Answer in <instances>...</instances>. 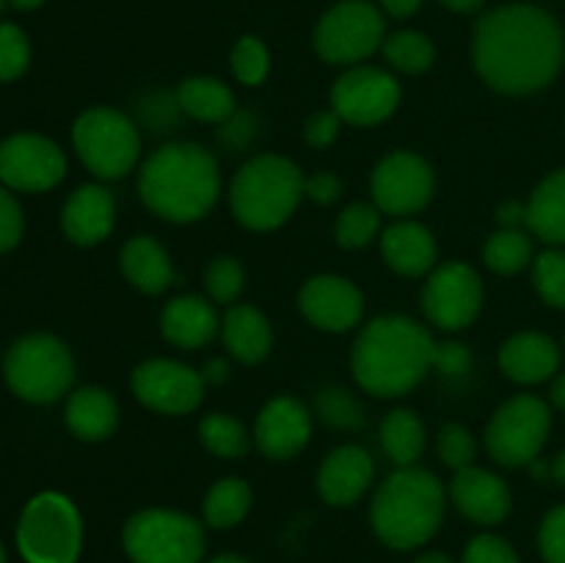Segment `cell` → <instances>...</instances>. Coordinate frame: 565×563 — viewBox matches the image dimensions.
I'll list each match as a JSON object with an SVG mask.
<instances>
[{"mask_svg": "<svg viewBox=\"0 0 565 563\" xmlns=\"http://www.w3.org/2000/svg\"><path fill=\"white\" fill-rule=\"evenodd\" d=\"M116 224V199L103 185H81L61 210L64 235L77 246H97Z\"/></svg>", "mask_w": 565, "mask_h": 563, "instance_id": "obj_21", "label": "cell"}, {"mask_svg": "<svg viewBox=\"0 0 565 563\" xmlns=\"http://www.w3.org/2000/svg\"><path fill=\"white\" fill-rule=\"evenodd\" d=\"M497 221H500L502 230H524L527 226V204L505 202L497 210Z\"/></svg>", "mask_w": 565, "mask_h": 563, "instance_id": "obj_49", "label": "cell"}, {"mask_svg": "<svg viewBox=\"0 0 565 563\" xmlns=\"http://www.w3.org/2000/svg\"><path fill=\"white\" fill-rule=\"evenodd\" d=\"M381 6H384V11L390 17H397V20H406V17H412L414 11L423 6V0H381Z\"/></svg>", "mask_w": 565, "mask_h": 563, "instance_id": "obj_51", "label": "cell"}, {"mask_svg": "<svg viewBox=\"0 0 565 563\" xmlns=\"http://www.w3.org/2000/svg\"><path fill=\"white\" fill-rule=\"evenodd\" d=\"M257 121L248 110H235L226 121H221V141L230 149H243L254 138Z\"/></svg>", "mask_w": 565, "mask_h": 563, "instance_id": "obj_48", "label": "cell"}, {"mask_svg": "<svg viewBox=\"0 0 565 563\" xmlns=\"http://www.w3.org/2000/svg\"><path fill=\"white\" fill-rule=\"evenodd\" d=\"M204 287H207L210 301L232 307L235 298L243 293V287H246V270H243L241 259L215 257L207 265V274H204Z\"/></svg>", "mask_w": 565, "mask_h": 563, "instance_id": "obj_37", "label": "cell"}, {"mask_svg": "<svg viewBox=\"0 0 565 563\" xmlns=\"http://www.w3.org/2000/svg\"><path fill=\"white\" fill-rule=\"evenodd\" d=\"M381 450L395 467H414L425 450V425L408 408H395L381 419Z\"/></svg>", "mask_w": 565, "mask_h": 563, "instance_id": "obj_30", "label": "cell"}, {"mask_svg": "<svg viewBox=\"0 0 565 563\" xmlns=\"http://www.w3.org/2000/svg\"><path fill=\"white\" fill-rule=\"evenodd\" d=\"M301 199V169L281 155H257L232 177L230 208L246 230H276L296 213Z\"/></svg>", "mask_w": 565, "mask_h": 563, "instance_id": "obj_5", "label": "cell"}, {"mask_svg": "<svg viewBox=\"0 0 565 563\" xmlns=\"http://www.w3.org/2000/svg\"><path fill=\"white\" fill-rule=\"evenodd\" d=\"M270 55L263 39L243 36L232 47V75L243 83V86H259L268 77Z\"/></svg>", "mask_w": 565, "mask_h": 563, "instance_id": "obj_38", "label": "cell"}, {"mask_svg": "<svg viewBox=\"0 0 565 563\" xmlns=\"http://www.w3.org/2000/svg\"><path fill=\"white\" fill-rule=\"evenodd\" d=\"M252 486L241 478H221L218 484L210 486V491L204 495L202 502V513H204V522L210 528H235L246 519V513L252 511Z\"/></svg>", "mask_w": 565, "mask_h": 563, "instance_id": "obj_31", "label": "cell"}, {"mask_svg": "<svg viewBox=\"0 0 565 563\" xmlns=\"http://www.w3.org/2000/svg\"><path fill=\"white\" fill-rule=\"evenodd\" d=\"M552 414L541 397L516 395L502 403L486 428V450L500 467H530L544 450Z\"/></svg>", "mask_w": 565, "mask_h": 563, "instance_id": "obj_10", "label": "cell"}, {"mask_svg": "<svg viewBox=\"0 0 565 563\" xmlns=\"http://www.w3.org/2000/svg\"><path fill=\"white\" fill-rule=\"evenodd\" d=\"M434 370H439L445 379L452 381L467 379L469 370H472V353L461 342H441V346H436Z\"/></svg>", "mask_w": 565, "mask_h": 563, "instance_id": "obj_44", "label": "cell"}, {"mask_svg": "<svg viewBox=\"0 0 565 563\" xmlns=\"http://www.w3.org/2000/svg\"><path fill=\"white\" fill-rule=\"evenodd\" d=\"M533 282L539 296L550 307L565 309V252L563 248H550L539 254L533 265Z\"/></svg>", "mask_w": 565, "mask_h": 563, "instance_id": "obj_39", "label": "cell"}, {"mask_svg": "<svg viewBox=\"0 0 565 563\" xmlns=\"http://www.w3.org/2000/svg\"><path fill=\"white\" fill-rule=\"evenodd\" d=\"M375 478V464L364 447L342 445L323 458L318 469V491L334 508L353 506L367 495Z\"/></svg>", "mask_w": 565, "mask_h": 563, "instance_id": "obj_19", "label": "cell"}, {"mask_svg": "<svg viewBox=\"0 0 565 563\" xmlns=\"http://www.w3.org/2000/svg\"><path fill=\"white\" fill-rule=\"evenodd\" d=\"M230 362L226 359H210L207 364H204L202 370H199V375H202L204 386H215V384H224L226 379H230Z\"/></svg>", "mask_w": 565, "mask_h": 563, "instance_id": "obj_50", "label": "cell"}, {"mask_svg": "<svg viewBox=\"0 0 565 563\" xmlns=\"http://www.w3.org/2000/svg\"><path fill=\"white\" fill-rule=\"evenodd\" d=\"M384 14L367 0H342L320 17L315 50L334 66H356L384 44Z\"/></svg>", "mask_w": 565, "mask_h": 563, "instance_id": "obj_11", "label": "cell"}, {"mask_svg": "<svg viewBox=\"0 0 565 563\" xmlns=\"http://www.w3.org/2000/svg\"><path fill=\"white\" fill-rule=\"evenodd\" d=\"M414 563H456L450 555H445V552H425V555H419Z\"/></svg>", "mask_w": 565, "mask_h": 563, "instance_id": "obj_55", "label": "cell"}, {"mask_svg": "<svg viewBox=\"0 0 565 563\" xmlns=\"http://www.w3.org/2000/svg\"><path fill=\"white\" fill-rule=\"evenodd\" d=\"M119 265L125 279L130 282L136 290L147 293V296H160L174 282V268H171L169 252L160 246L154 237L136 235L121 246Z\"/></svg>", "mask_w": 565, "mask_h": 563, "instance_id": "obj_26", "label": "cell"}, {"mask_svg": "<svg viewBox=\"0 0 565 563\" xmlns=\"http://www.w3.org/2000/svg\"><path fill=\"white\" fill-rule=\"evenodd\" d=\"M0 563H6V552H3V544H0Z\"/></svg>", "mask_w": 565, "mask_h": 563, "instance_id": "obj_58", "label": "cell"}, {"mask_svg": "<svg viewBox=\"0 0 565 563\" xmlns=\"http://www.w3.org/2000/svg\"><path fill=\"white\" fill-rule=\"evenodd\" d=\"M312 417L298 397L279 395L268 401L254 423V445L270 461H290L307 447Z\"/></svg>", "mask_w": 565, "mask_h": 563, "instance_id": "obj_18", "label": "cell"}, {"mask_svg": "<svg viewBox=\"0 0 565 563\" xmlns=\"http://www.w3.org/2000/svg\"><path fill=\"white\" fill-rule=\"evenodd\" d=\"M9 3L14 6V9H20V11H31V9H39L44 0H9Z\"/></svg>", "mask_w": 565, "mask_h": 563, "instance_id": "obj_56", "label": "cell"}, {"mask_svg": "<svg viewBox=\"0 0 565 563\" xmlns=\"http://www.w3.org/2000/svg\"><path fill=\"white\" fill-rule=\"evenodd\" d=\"M218 312L210 298L202 296H177L171 298L160 315V331L166 340L185 351L210 346L218 334Z\"/></svg>", "mask_w": 565, "mask_h": 563, "instance_id": "obj_23", "label": "cell"}, {"mask_svg": "<svg viewBox=\"0 0 565 563\" xmlns=\"http://www.w3.org/2000/svg\"><path fill=\"white\" fill-rule=\"evenodd\" d=\"M132 395L160 414H188L202 403L204 381L191 364L174 359H147L132 370Z\"/></svg>", "mask_w": 565, "mask_h": 563, "instance_id": "obj_16", "label": "cell"}, {"mask_svg": "<svg viewBox=\"0 0 565 563\" xmlns=\"http://www.w3.org/2000/svg\"><path fill=\"white\" fill-rule=\"evenodd\" d=\"M450 11H461V14H472L483 6V0H441Z\"/></svg>", "mask_w": 565, "mask_h": 563, "instance_id": "obj_53", "label": "cell"}, {"mask_svg": "<svg viewBox=\"0 0 565 563\" xmlns=\"http://www.w3.org/2000/svg\"><path fill=\"white\" fill-rule=\"evenodd\" d=\"M552 478H555L561 486H565V450L555 458V461H552Z\"/></svg>", "mask_w": 565, "mask_h": 563, "instance_id": "obj_54", "label": "cell"}, {"mask_svg": "<svg viewBox=\"0 0 565 563\" xmlns=\"http://www.w3.org/2000/svg\"><path fill=\"white\" fill-rule=\"evenodd\" d=\"M66 174L61 147L36 132H17L0 144V182L11 191L42 193L58 185Z\"/></svg>", "mask_w": 565, "mask_h": 563, "instance_id": "obj_14", "label": "cell"}, {"mask_svg": "<svg viewBox=\"0 0 565 563\" xmlns=\"http://www.w3.org/2000/svg\"><path fill=\"white\" fill-rule=\"evenodd\" d=\"M397 105H401V83L381 66H351L337 77L331 88V108L348 125H381L395 114Z\"/></svg>", "mask_w": 565, "mask_h": 563, "instance_id": "obj_13", "label": "cell"}, {"mask_svg": "<svg viewBox=\"0 0 565 563\" xmlns=\"http://www.w3.org/2000/svg\"><path fill=\"white\" fill-rule=\"evenodd\" d=\"M500 370L516 384H541L561 370V348L552 337L522 331L500 348Z\"/></svg>", "mask_w": 565, "mask_h": 563, "instance_id": "obj_22", "label": "cell"}, {"mask_svg": "<svg viewBox=\"0 0 565 563\" xmlns=\"http://www.w3.org/2000/svg\"><path fill=\"white\" fill-rule=\"evenodd\" d=\"M315 408H318L320 419L331 428L359 431L364 425V406L345 386H323L315 395Z\"/></svg>", "mask_w": 565, "mask_h": 563, "instance_id": "obj_36", "label": "cell"}, {"mask_svg": "<svg viewBox=\"0 0 565 563\" xmlns=\"http://www.w3.org/2000/svg\"><path fill=\"white\" fill-rule=\"evenodd\" d=\"M483 307V282L467 263H441L423 287V312L445 331H461Z\"/></svg>", "mask_w": 565, "mask_h": 563, "instance_id": "obj_12", "label": "cell"}, {"mask_svg": "<svg viewBox=\"0 0 565 563\" xmlns=\"http://www.w3.org/2000/svg\"><path fill=\"white\" fill-rule=\"evenodd\" d=\"M218 160L202 144H166L154 149L138 171L141 202L171 224H191L204 219L218 202Z\"/></svg>", "mask_w": 565, "mask_h": 563, "instance_id": "obj_3", "label": "cell"}, {"mask_svg": "<svg viewBox=\"0 0 565 563\" xmlns=\"http://www.w3.org/2000/svg\"><path fill=\"white\" fill-rule=\"evenodd\" d=\"M381 257L395 274L425 276L436 268V241L419 221H395L381 235Z\"/></svg>", "mask_w": 565, "mask_h": 563, "instance_id": "obj_24", "label": "cell"}, {"mask_svg": "<svg viewBox=\"0 0 565 563\" xmlns=\"http://www.w3.org/2000/svg\"><path fill=\"white\" fill-rule=\"evenodd\" d=\"M439 456L450 469H467L475 467L478 458V442H475L472 431L463 428L461 423H447L439 431Z\"/></svg>", "mask_w": 565, "mask_h": 563, "instance_id": "obj_41", "label": "cell"}, {"mask_svg": "<svg viewBox=\"0 0 565 563\" xmlns=\"http://www.w3.org/2000/svg\"><path fill=\"white\" fill-rule=\"evenodd\" d=\"M381 232V210L375 204L356 202L337 215L334 237L342 248H364Z\"/></svg>", "mask_w": 565, "mask_h": 563, "instance_id": "obj_35", "label": "cell"}, {"mask_svg": "<svg viewBox=\"0 0 565 563\" xmlns=\"http://www.w3.org/2000/svg\"><path fill=\"white\" fill-rule=\"evenodd\" d=\"M207 563H252V561H246V557H241V555H218Z\"/></svg>", "mask_w": 565, "mask_h": 563, "instance_id": "obj_57", "label": "cell"}, {"mask_svg": "<svg viewBox=\"0 0 565 563\" xmlns=\"http://www.w3.org/2000/svg\"><path fill=\"white\" fill-rule=\"evenodd\" d=\"M539 550L546 563H565V506L552 508L539 528Z\"/></svg>", "mask_w": 565, "mask_h": 563, "instance_id": "obj_43", "label": "cell"}, {"mask_svg": "<svg viewBox=\"0 0 565 563\" xmlns=\"http://www.w3.org/2000/svg\"><path fill=\"white\" fill-rule=\"evenodd\" d=\"M461 563H519V555L505 539L494 533H483L469 541Z\"/></svg>", "mask_w": 565, "mask_h": 563, "instance_id": "obj_42", "label": "cell"}, {"mask_svg": "<svg viewBox=\"0 0 565 563\" xmlns=\"http://www.w3.org/2000/svg\"><path fill=\"white\" fill-rule=\"evenodd\" d=\"M563 53V28L539 6H502L475 25V70L494 92H541L561 72Z\"/></svg>", "mask_w": 565, "mask_h": 563, "instance_id": "obj_1", "label": "cell"}, {"mask_svg": "<svg viewBox=\"0 0 565 563\" xmlns=\"http://www.w3.org/2000/svg\"><path fill=\"white\" fill-rule=\"evenodd\" d=\"M22 208L9 188H0V252H9L22 237Z\"/></svg>", "mask_w": 565, "mask_h": 563, "instance_id": "obj_45", "label": "cell"}, {"mask_svg": "<svg viewBox=\"0 0 565 563\" xmlns=\"http://www.w3.org/2000/svg\"><path fill=\"white\" fill-rule=\"evenodd\" d=\"M221 337L224 346L237 362L257 364L274 348V329L268 318L252 304H232L221 320Z\"/></svg>", "mask_w": 565, "mask_h": 563, "instance_id": "obj_25", "label": "cell"}, {"mask_svg": "<svg viewBox=\"0 0 565 563\" xmlns=\"http://www.w3.org/2000/svg\"><path fill=\"white\" fill-rule=\"evenodd\" d=\"M77 158L99 180H121L141 158V136L121 110L88 108L72 127Z\"/></svg>", "mask_w": 565, "mask_h": 563, "instance_id": "obj_9", "label": "cell"}, {"mask_svg": "<svg viewBox=\"0 0 565 563\" xmlns=\"http://www.w3.org/2000/svg\"><path fill=\"white\" fill-rule=\"evenodd\" d=\"M436 346L430 331L408 315H381L353 342V379L375 397L408 395L434 370Z\"/></svg>", "mask_w": 565, "mask_h": 563, "instance_id": "obj_2", "label": "cell"}, {"mask_svg": "<svg viewBox=\"0 0 565 563\" xmlns=\"http://www.w3.org/2000/svg\"><path fill=\"white\" fill-rule=\"evenodd\" d=\"M298 309L315 329L342 334V331H351L362 323L364 296L345 276L320 274L301 287Z\"/></svg>", "mask_w": 565, "mask_h": 563, "instance_id": "obj_17", "label": "cell"}, {"mask_svg": "<svg viewBox=\"0 0 565 563\" xmlns=\"http://www.w3.org/2000/svg\"><path fill=\"white\" fill-rule=\"evenodd\" d=\"M83 546V522L75 502L58 491L33 497L17 522V550L25 563H75Z\"/></svg>", "mask_w": 565, "mask_h": 563, "instance_id": "obj_7", "label": "cell"}, {"mask_svg": "<svg viewBox=\"0 0 565 563\" xmlns=\"http://www.w3.org/2000/svg\"><path fill=\"white\" fill-rule=\"evenodd\" d=\"M483 259L494 274L513 276L524 270L533 259V241L524 230H497L494 235L486 241Z\"/></svg>", "mask_w": 565, "mask_h": 563, "instance_id": "obj_32", "label": "cell"}, {"mask_svg": "<svg viewBox=\"0 0 565 563\" xmlns=\"http://www.w3.org/2000/svg\"><path fill=\"white\" fill-rule=\"evenodd\" d=\"M373 204L386 215H414L434 196V171L414 152H392L370 177Z\"/></svg>", "mask_w": 565, "mask_h": 563, "instance_id": "obj_15", "label": "cell"}, {"mask_svg": "<svg viewBox=\"0 0 565 563\" xmlns=\"http://www.w3.org/2000/svg\"><path fill=\"white\" fill-rule=\"evenodd\" d=\"M177 105H180L182 114H188L191 119L199 121H213V125H221V121L230 119L237 110L235 94L218 77L196 75L185 77V81L177 86Z\"/></svg>", "mask_w": 565, "mask_h": 563, "instance_id": "obj_29", "label": "cell"}, {"mask_svg": "<svg viewBox=\"0 0 565 563\" xmlns=\"http://www.w3.org/2000/svg\"><path fill=\"white\" fill-rule=\"evenodd\" d=\"M450 500L475 524H500L513 506L505 480L480 467L458 469L450 484Z\"/></svg>", "mask_w": 565, "mask_h": 563, "instance_id": "obj_20", "label": "cell"}, {"mask_svg": "<svg viewBox=\"0 0 565 563\" xmlns=\"http://www.w3.org/2000/svg\"><path fill=\"white\" fill-rule=\"evenodd\" d=\"M342 125H345V121L340 119V114H337L334 108L320 110V114L309 116L307 125H303V141H307L309 147H315V149L329 147V144L337 141Z\"/></svg>", "mask_w": 565, "mask_h": 563, "instance_id": "obj_46", "label": "cell"}, {"mask_svg": "<svg viewBox=\"0 0 565 563\" xmlns=\"http://www.w3.org/2000/svg\"><path fill=\"white\" fill-rule=\"evenodd\" d=\"M121 546L132 563H202L207 535L188 513L147 508L125 522Z\"/></svg>", "mask_w": 565, "mask_h": 563, "instance_id": "obj_6", "label": "cell"}, {"mask_svg": "<svg viewBox=\"0 0 565 563\" xmlns=\"http://www.w3.org/2000/svg\"><path fill=\"white\" fill-rule=\"evenodd\" d=\"M342 193V180L334 171H315L303 177V196L315 204H334Z\"/></svg>", "mask_w": 565, "mask_h": 563, "instance_id": "obj_47", "label": "cell"}, {"mask_svg": "<svg viewBox=\"0 0 565 563\" xmlns=\"http://www.w3.org/2000/svg\"><path fill=\"white\" fill-rule=\"evenodd\" d=\"M550 397L557 408H565V370L563 373H555V379H552Z\"/></svg>", "mask_w": 565, "mask_h": 563, "instance_id": "obj_52", "label": "cell"}, {"mask_svg": "<svg viewBox=\"0 0 565 563\" xmlns=\"http://www.w3.org/2000/svg\"><path fill=\"white\" fill-rule=\"evenodd\" d=\"M447 491L434 472L423 467H397L379 486L370 506L373 533L392 550H417L441 528Z\"/></svg>", "mask_w": 565, "mask_h": 563, "instance_id": "obj_4", "label": "cell"}, {"mask_svg": "<svg viewBox=\"0 0 565 563\" xmlns=\"http://www.w3.org/2000/svg\"><path fill=\"white\" fill-rule=\"evenodd\" d=\"M384 59L392 70L403 72V75H419V72L430 70L436 59L434 42L419 31H397L384 39L381 44Z\"/></svg>", "mask_w": 565, "mask_h": 563, "instance_id": "obj_33", "label": "cell"}, {"mask_svg": "<svg viewBox=\"0 0 565 563\" xmlns=\"http://www.w3.org/2000/svg\"><path fill=\"white\" fill-rule=\"evenodd\" d=\"M28 61H31V44L22 28L0 22V83L17 81L28 70Z\"/></svg>", "mask_w": 565, "mask_h": 563, "instance_id": "obj_40", "label": "cell"}, {"mask_svg": "<svg viewBox=\"0 0 565 563\" xmlns=\"http://www.w3.org/2000/svg\"><path fill=\"white\" fill-rule=\"evenodd\" d=\"M199 439L213 456L218 458H241L248 453V431L243 428L241 419L232 414L213 412L199 423Z\"/></svg>", "mask_w": 565, "mask_h": 563, "instance_id": "obj_34", "label": "cell"}, {"mask_svg": "<svg viewBox=\"0 0 565 563\" xmlns=\"http://www.w3.org/2000/svg\"><path fill=\"white\" fill-rule=\"evenodd\" d=\"M6 384L17 397L31 403H53L70 392L75 381V359L53 334L20 337L3 359Z\"/></svg>", "mask_w": 565, "mask_h": 563, "instance_id": "obj_8", "label": "cell"}, {"mask_svg": "<svg viewBox=\"0 0 565 563\" xmlns=\"http://www.w3.org/2000/svg\"><path fill=\"white\" fill-rule=\"evenodd\" d=\"M3 3H6V0H0V9H3Z\"/></svg>", "mask_w": 565, "mask_h": 563, "instance_id": "obj_59", "label": "cell"}, {"mask_svg": "<svg viewBox=\"0 0 565 563\" xmlns=\"http://www.w3.org/2000/svg\"><path fill=\"white\" fill-rule=\"evenodd\" d=\"M66 425L83 442H103L119 425V403L99 386H81L66 401Z\"/></svg>", "mask_w": 565, "mask_h": 563, "instance_id": "obj_27", "label": "cell"}, {"mask_svg": "<svg viewBox=\"0 0 565 563\" xmlns=\"http://www.w3.org/2000/svg\"><path fill=\"white\" fill-rule=\"evenodd\" d=\"M527 230L550 246H565V169L539 182L527 202Z\"/></svg>", "mask_w": 565, "mask_h": 563, "instance_id": "obj_28", "label": "cell"}]
</instances>
